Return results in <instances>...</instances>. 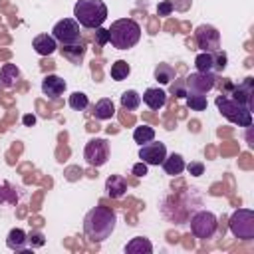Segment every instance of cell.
<instances>
[{
	"mask_svg": "<svg viewBox=\"0 0 254 254\" xmlns=\"http://www.w3.org/2000/svg\"><path fill=\"white\" fill-rule=\"evenodd\" d=\"M44 242H46V238H44V234H42V232H38V230H32V232L28 234V244H30L32 248L44 246Z\"/></svg>",
	"mask_w": 254,
	"mask_h": 254,
	"instance_id": "32",
	"label": "cell"
},
{
	"mask_svg": "<svg viewBox=\"0 0 254 254\" xmlns=\"http://www.w3.org/2000/svg\"><path fill=\"white\" fill-rule=\"evenodd\" d=\"M117 224V216L111 208L105 206H95L91 210H87V214L83 216V234L87 236L89 242H103L107 240Z\"/></svg>",
	"mask_w": 254,
	"mask_h": 254,
	"instance_id": "1",
	"label": "cell"
},
{
	"mask_svg": "<svg viewBox=\"0 0 254 254\" xmlns=\"http://www.w3.org/2000/svg\"><path fill=\"white\" fill-rule=\"evenodd\" d=\"M173 10H175L173 0H163V2H159V6H157V16H171Z\"/></svg>",
	"mask_w": 254,
	"mask_h": 254,
	"instance_id": "31",
	"label": "cell"
},
{
	"mask_svg": "<svg viewBox=\"0 0 254 254\" xmlns=\"http://www.w3.org/2000/svg\"><path fill=\"white\" fill-rule=\"evenodd\" d=\"M153 73H155V79L163 85H169L175 79V67L171 64H159Z\"/></svg>",
	"mask_w": 254,
	"mask_h": 254,
	"instance_id": "22",
	"label": "cell"
},
{
	"mask_svg": "<svg viewBox=\"0 0 254 254\" xmlns=\"http://www.w3.org/2000/svg\"><path fill=\"white\" fill-rule=\"evenodd\" d=\"M109 42L117 50H129L141 40V26L133 18H119L109 26Z\"/></svg>",
	"mask_w": 254,
	"mask_h": 254,
	"instance_id": "2",
	"label": "cell"
},
{
	"mask_svg": "<svg viewBox=\"0 0 254 254\" xmlns=\"http://www.w3.org/2000/svg\"><path fill=\"white\" fill-rule=\"evenodd\" d=\"M171 93H173L175 97H187V87H185V77H183V79H179L177 83H173V85H171Z\"/></svg>",
	"mask_w": 254,
	"mask_h": 254,
	"instance_id": "35",
	"label": "cell"
},
{
	"mask_svg": "<svg viewBox=\"0 0 254 254\" xmlns=\"http://www.w3.org/2000/svg\"><path fill=\"white\" fill-rule=\"evenodd\" d=\"M194 40H196L198 50H202V52L220 50V32L210 24H200L194 30Z\"/></svg>",
	"mask_w": 254,
	"mask_h": 254,
	"instance_id": "10",
	"label": "cell"
},
{
	"mask_svg": "<svg viewBox=\"0 0 254 254\" xmlns=\"http://www.w3.org/2000/svg\"><path fill=\"white\" fill-rule=\"evenodd\" d=\"M252 83H254V77H246L240 85L232 87L230 97L236 99L238 103H242V105H246V107L252 109V99H254V87H252Z\"/></svg>",
	"mask_w": 254,
	"mask_h": 254,
	"instance_id": "13",
	"label": "cell"
},
{
	"mask_svg": "<svg viewBox=\"0 0 254 254\" xmlns=\"http://www.w3.org/2000/svg\"><path fill=\"white\" fill-rule=\"evenodd\" d=\"M189 224H190L192 236H196V238H200V240L212 238V236L216 234V230H218V218H216V214L210 212V210H198V212H194V214L190 216Z\"/></svg>",
	"mask_w": 254,
	"mask_h": 254,
	"instance_id": "5",
	"label": "cell"
},
{
	"mask_svg": "<svg viewBox=\"0 0 254 254\" xmlns=\"http://www.w3.org/2000/svg\"><path fill=\"white\" fill-rule=\"evenodd\" d=\"M185 169H187L189 175H192V177H200V175L204 173V165H202L200 161H192V163L185 165Z\"/></svg>",
	"mask_w": 254,
	"mask_h": 254,
	"instance_id": "33",
	"label": "cell"
},
{
	"mask_svg": "<svg viewBox=\"0 0 254 254\" xmlns=\"http://www.w3.org/2000/svg\"><path fill=\"white\" fill-rule=\"evenodd\" d=\"M83 159L91 165V167H101L107 163L109 159V143L105 139H99V137H93L85 143V149H83Z\"/></svg>",
	"mask_w": 254,
	"mask_h": 254,
	"instance_id": "9",
	"label": "cell"
},
{
	"mask_svg": "<svg viewBox=\"0 0 254 254\" xmlns=\"http://www.w3.org/2000/svg\"><path fill=\"white\" fill-rule=\"evenodd\" d=\"M83 54H85V48H83L81 44H75V46H62V56L67 58L71 64H81Z\"/></svg>",
	"mask_w": 254,
	"mask_h": 254,
	"instance_id": "23",
	"label": "cell"
},
{
	"mask_svg": "<svg viewBox=\"0 0 254 254\" xmlns=\"http://www.w3.org/2000/svg\"><path fill=\"white\" fill-rule=\"evenodd\" d=\"M165 157H167V147H165V143H161V141L143 143L141 149H139V159H141L145 165H161Z\"/></svg>",
	"mask_w": 254,
	"mask_h": 254,
	"instance_id": "11",
	"label": "cell"
},
{
	"mask_svg": "<svg viewBox=\"0 0 254 254\" xmlns=\"http://www.w3.org/2000/svg\"><path fill=\"white\" fill-rule=\"evenodd\" d=\"M216 107L218 111L234 125L238 127H252V109L238 103L236 99H232L230 95L226 93H220L216 97Z\"/></svg>",
	"mask_w": 254,
	"mask_h": 254,
	"instance_id": "4",
	"label": "cell"
},
{
	"mask_svg": "<svg viewBox=\"0 0 254 254\" xmlns=\"http://www.w3.org/2000/svg\"><path fill=\"white\" fill-rule=\"evenodd\" d=\"M230 232L240 240H254V210L236 208L228 220Z\"/></svg>",
	"mask_w": 254,
	"mask_h": 254,
	"instance_id": "6",
	"label": "cell"
},
{
	"mask_svg": "<svg viewBox=\"0 0 254 254\" xmlns=\"http://www.w3.org/2000/svg\"><path fill=\"white\" fill-rule=\"evenodd\" d=\"M141 105V95L135 89H127L121 93V107L127 111H135Z\"/></svg>",
	"mask_w": 254,
	"mask_h": 254,
	"instance_id": "25",
	"label": "cell"
},
{
	"mask_svg": "<svg viewBox=\"0 0 254 254\" xmlns=\"http://www.w3.org/2000/svg\"><path fill=\"white\" fill-rule=\"evenodd\" d=\"M73 18L81 28L95 30L107 20V6L103 0H77L73 6Z\"/></svg>",
	"mask_w": 254,
	"mask_h": 254,
	"instance_id": "3",
	"label": "cell"
},
{
	"mask_svg": "<svg viewBox=\"0 0 254 254\" xmlns=\"http://www.w3.org/2000/svg\"><path fill=\"white\" fill-rule=\"evenodd\" d=\"M32 48L40 56H50V54H54L58 50V42L54 40L52 34H38L32 40Z\"/></svg>",
	"mask_w": 254,
	"mask_h": 254,
	"instance_id": "14",
	"label": "cell"
},
{
	"mask_svg": "<svg viewBox=\"0 0 254 254\" xmlns=\"http://www.w3.org/2000/svg\"><path fill=\"white\" fill-rule=\"evenodd\" d=\"M67 105H69L73 111H83V109H87V105H89V97H87L83 91H73V93L69 95V99H67Z\"/></svg>",
	"mask_w": 254,
	"mask_h": 254,
	"instance_id": "27",
	"label": "cell"
},
{
	"mask_svg": "<svg viewBox=\"0 0 254 254\" xmlns=\"http://www.w3.org/2000/svg\"><path fill=\"white\" fill-rule=\"evenodd\" d=\"M107 42H109V32H107L105 28H101V26L95 28V44L101 48V46H105Z\"/></svg>",
	"mask_w": 254,
	"mask_h": 254,
	"instance_id": "34",
	"label": "cell"
},
{
	"mask_svg": "<svg viewBox=\"0 0 254 254\" xmlns=\"http://www.w3.org/2000/svg\"><path fill=\"white\" fill-rule=\"evenodd\" d=\"M216 73L214 71H194L185 77V87L187 93H200L206 95L214 85H216Z\"/></svg>",
	"mask_w": 254,
	"mask_h": 254,
	"instance_id": "8",
	"label": "cell"
},
{
	"mask_svg": "<svg viewBox=\"0 0 254 254\" xmlns=\"http://www.w3.org/2000/svg\"><path fill=\"white\" fill-rule=\"evenodd\" d=\"M194 67H196V71H214V56H212V52H200L194 58Z\"/></svg>",
	"mask_w": 254,
	"mask_h": 254,
	"instance_id": "24",
	"label": "cell"
},
{
	"mask_svg": "<svg viewBox=\"0 0 254 254\" xmlns=\"http://www.w3.org/2000/svg\"><path fill=\"white\" fill-rule=\"evenodd\" d=\"M111 77L115 79V81H123V79H127V75L131 73V65L125 62V60H117V62H113L111 64Z\"/></svg>",
	"mask_w": 254,
	"mask_h": 254,
	"instance_id": "26",
	"label": "cell"
},
{
	"mask_svg": "<svg viewBox=\"0 0 254 254\" xmlns=\"http://www.w3.org/2000/svg\"><path fill=\"white\" fill-rule=\"evenodd\" d=\"M105 190L111 198H121L127 192V181L123 175H109L105 181Z\"/></svg>",
	"mask_w": 254,
	"mask_h": 254,
	"instance_id": "15",
	"label": "cell"
},
{
	"mask_svg": "<svg viewBox=\"0 0 254 254\" xmlns=\"http://www.w3.org/2000/svg\"><path fill=\"white\" fill-rule=\"evenodd\" d=\"M65 87H67V83H65V79H62L60 75L50 73V75H46V77L42 79V93H44L46 97H50V99L60 97V95L65 91Z\"/></svg>",
	"mask_w": 254,
	"mask_h": 254,
	"instance_id": "12",
	"label": "cell"
},
{
	"mask_svg": "<svg viewBox=\"0 0 254 254\" xmlns=\"http://www.w3.org/2000/svg\"><path fill=\"white\" fill-rule=\"evenodd\" d=\"M153 244L145 236H135L125 244V254H151Z\"/></svg>",
	"mask_w": 254,
	"mask_h": 254,
	"instance_id": "19",
	"label": "cell"
},
{
	"mask_svg": "<svg viewBox=\"0 0 254 254\" xmlns=\"http://www.w3.org/2000/svg\"><path fill=\"white\" fill-rule=\"evenodd\" d=\"M22 121H24V125H26V127H32V125L36 123V117H34V115H24V119H22Z\"/></svg>",
	"mask_w": 254,
	"mask_h": 254,
	"instance_id": "37",
	"label": "cell"
},
{
	"mask_svg": "<svg viewBox=\"0 0 254 254\" xmlns=\"http://www.w3.org/2000/svg\"><path fill=\"white\" fill-rule=\"evenodd\" d=\"M187 105L192 109V111H204L208 101H206V95H200V93H187Z\"/></svg>",
	"mask_w": 254,
	"mask_h": 254,
	"instance_id": "29",
	"label": "cell"
},
{
	"mask_svg": "<svg viewBox=\"0 0 254 254\" xmlns=\"http://www.w3.org/2000/svg\"><path fill=\"white\" fill-rule=\"evenodd\" d=\"M133 175H137V177H145L147 175V165L141 161V163H137V165H133Z\"/></svg>",
	"mask_w": 254,
	"mask_h": 254,
	"instance_id": "36",
	"label": "cell"
},
{
	"mask_svg": "<svg viewBox=\"0 0 254 254\" xmlns=\"http://www.w3.org/2000/svg\"><path fill=\"white\" fill-rule=\"evenodd\" d=\"M212 56H214V71H222L226 67V62H228L226 54L222 50H216V52H212Z\"/></svg>",
	"mask_w": 254,
	"mask_h": 254,
	"instance_id": "30",
	"label": "cell"
},
{
	"mask_svg": "<svg viewBox=\"0 0 254 254\" xmlns=\"http://www.w3.org/2000/svg\"><path fill=\"white\" fill-rule=\"evenodd\" d=\"M115 115V105L109 97H101L95 105H93V117L95 119H111Z\"/></svg>",
	"mask_w": 254,
	"mask_h": 254,
	"instance_id": "21",
	"label": "cell"
},
{
	"mask_svg": "<svg viewBox=\"0 0 254 254\" xmlns=\"http://www.w3.org/2000/svg\"><path fill=\"white\" fill-rule=\"evenodd\" d=\"M143 103L153 109V111H159L165 103H167V93L159 87H149L145 93H143Z\"/></svg>",
	"mask_w": 254,
	"mask_h": 254,
	"instance_id": "16",
	"label": "cell"
},
{
	"mask_svg": "<svg viewBox=\"0 0 254 254\" xmlns=\"http://www.w3.org/2000/svg\"><path fill=\"white\" fill-rule=\"evenodd\" d=\"M6 246L16 252H24L28 248V234L22 228H12L6 236Z\"/></svg>",
	"mask_w": 254,
	"mask_h": 254,
	"instance_id": "17",
	"label": "cell"
},
{
	"mask_svg": "<svg viewBox=\"0 0 254 254\" xmlns=\"http://www.w3.org/2000/svg\"><path fill=\"white\" fill-rule=\"evenodd\" d=\"M52 36L62 46L81 44V32H79V24L75 18H64V20L56 22V26L52 28Z\"/></svg>",
	"mask_w": 254,
	"mask_h": 254,
	"instance_id": "7",
	"label": "cell"
},
{
	"mask_svg": "<svg viewBox=\"0 0 254 254\" xmlns=\"http://www.w3.org/2000/svg\"><path fill=\"white\" fill-rule=\"evenodd\" d=\"M163 169H165V173L167 175H171V177H177V175H181L183 171H185V159H183V155H179V153H171V155H167L165 159H163Z\"/></svg>",
	"mask_w": 254,
	"mask_h": 254,
	"instance_id": "18",
	"label": "cell"
},
{
	"mask_svg": "<svg viewBox=\"0 0 254 254\" xmlns=\"http://www.w3.org/2000/svg\"><path fill=\"white\" fill-rule=\"evenodd\" d=\"M133 139H135V143H139V145L149 143V141H153V139H155V129H153V127H149V125L135 127V131H133Z\"/></svg>",
	"mask_w": 254,
	"mask_h": 254,
	"instance_id": "28",
	"label": "cell"
},
{
	"mask_svg": "<svg viewBox=\"0 0 254 254\" xmlns=\"http://www.w3.org/2000/svg\"><path fill=\"white\" fill-rule=\"evenodd\" d=\"M20 79V67L16 64H4L0 67V85L2 87H12Z\"/></svg>",
	"mask_w": 254,
	"mask_h": 254,
	"instance_id": "20",
	"label": "cell"
}]
</instances>
